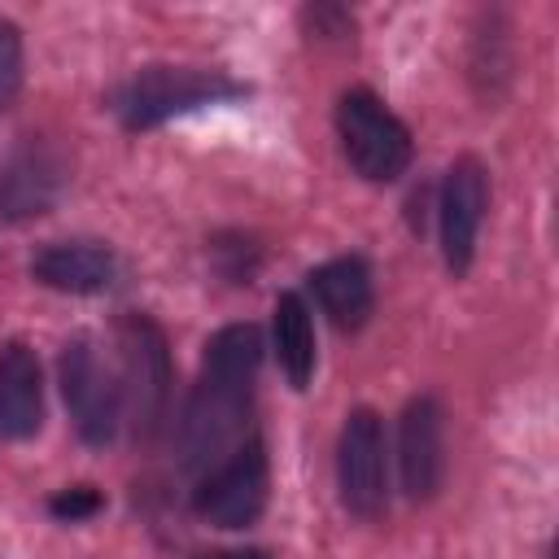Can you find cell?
Masks as SVG:
<instances>
[{
	"instance_id": "cell-1",
	"label": "cell",
	"mask_w": 559,
	"mask_h": 559,
	"mask_svg": "<svg viewBox=\"0 0 559 559\" xmlns=\"http://www.w3.org/2000/svg\"><path fill=\"white\" fill-rule=\"evenodd\" d=\"M262 367V332L253 323H227L210 336L201 380L179 419V454L188 472H210L240 445L253 406V380Z\"/></svg>"
},
{
	"instance_id": "cell-13",
	"label": "cell",
	"mask_w": 559,
	"mask_h": 559,
	"mask_svg": "<svg viewBox=\"0 0 559 559\" xmlns=\"http://www.w3.org/2000/svg\"><path fill=\"white\" fill-rule=\"evenodd\" d=\"M44 419V376L35 349L22 341L0 345V437L22 441L39 432Z\"/></svg>"
},
{
	"instance_id": "cell-15",
	"label": "cell",
	"mask_w": 559,
	"mask_h": 559,
	"mask_svg": "<svg viewBox=\"0 0 559 559\" xmlns=\"http://www.w3.org/2000/svg\"><path fill=\"white\" fill-rule=\"evenodd\" d=\"M17 92H22V31L9 17H0V109H9Z\"/></svg>"
},
{
	"instance_id": "cell-4",
	"label": "cell",
	"mask_w": 559,
	"mask_h": 559,
	"mask_svg": "<svg viewBox=\"0 0 559 559\" xmlns=\"http://www.w3.org/2000/svg\"><path fill=\"white\" fill-rule=\"evenodd\" d=\"M266 489H271L266 445L249 437L197 480L192 511L218 528H249L266 507Z\"/></svg>"
},
{
	"instance_id": "cell-14",
	"label": "cell",
	"mask_w": 559,
	"mask_h": 559,
	"mask_svg": "<svg viewBox=\"0 0 559 559\" xmlns=\"http://www.w3.org/2000/svg\"><path fill=\"white\" fill-rule=\"evenodd\" d=\"M271 341L280 354V367L293 389H306L314 376V319L301 293H280L275 297V319H271Z\"/></svg>"
},
{
	"instance_id": "cell-8",
	"label": "cell",
	"mask_w": 559,
	"mask_h": 559,
	"mask_svg": "<svg viewBox=\"0 0 559 559\" xmlns=\"http://www.w3.org/2000/svg\"><path fill=\"white\" fill-rule=\"evenodd\" d=\"M489 210V175L476 157H454L437 192V236L450 275H463L476 258L480 223Z\"/></svg>"
},
{
	"instance_id": "cell-5",
	"label": "cell",
	"mask_w": 559,
	"mask_h": 559,
	"mask_svg": "<svg viewBox=\"0 0 559 559\" xmlns=\"http://www.w3.org/2000/svg\"><path fill=\"white\" fill-rule=\"evenodd\" d=\"M336 489L349 515L376 520L389 507V450L376 411L358 406L345 415L336 437Z\"/></svg>"
},
{
	"instance_id": "cell-11",
	"label": "cell",
	"mask_w": 559,
	"mask_h": 559,
	"mask_svg": "<svg viewBox=\"0 0 559 559\" xmlns=\"http://www.w3.org/2000/svg\"><path fill=\"white\" fill-rule=\"evenodd\" d=\"M66 188V166L48 144H22L0 166V218H35Z\"/></svg>"
},
{
	"instance_id": "cell-10",
	"label": "cell",
	"mask_w": 559,
	"mask_h": 559,
	"mask_svg": "<svg viewBox=\"0 0 559 559\" xmlns=\"http://www.w3.org/2000/svg\"><path fill=\"white\" fill-rule=\"evenodd\" d=\"M31 275L52 293H105L118 280V258L100 240H48L31 258Z\"/></svg>"
},
{
	"instance_id": "cell-6",
	"label": "cell",
	"mask_w": 559,
	"mask_h": 559,
	"mask_svg": "<svg viewBox=\"0 0 559 559\" xmlns=\"http://www.w3.org/2000/svg\"><path fill=\"white\" fill-rule=\"evenodd\" d=\"M61 393H66L70 419L87 445H109L118 437L127 397H122L118 376L100 362V354L92 349L87 336H74L61 349Z\"/></svg>"
},
{
	"instance_id": "cell-9",
	"label": "cell",
	"mask_w": 559,
	"mask_h": 559,
	"mask_svg": "<svg viewBox=\"0 0 559 559\" xmlns=\"http://www.w3.org/2000/svg\"><path fill=\"white\" fill-rule=\"evenodd\" d=\"M397 472L411 502H428L445 476V415L432 393L406 402L397 424Z\"/></svg>"
},
{
	"instance_id": "cell-12",
	"label": "cell",
	"mask_w": 559,
	"mask_h": 559,
	"mask_svg": "<svg viewBox=\"0 0 559 559\" xmlns=\"http://www.w3.org/2000/svg\"><path fill=\"white\" fill-rule=\"evenodd\" d=\"M310 293H314L319 310L328 314V323L341 328V332H358L371 319V306H376L371 266L358 253H341V258L314 266L310 271Z\"/></svg>"
},
{
	"instance_id": "cell-17",
	"label": "cell",
	"mask_w": 559,
	"mask_h": 559,
	"mask_svg": "<svg viewBox=\"0 0 559 559\" xmlns=\"http://www.w3.org/2000/svg\"><path fill=\"white\" fill-rule=\"evenodd\" d=\"M197 559H271V550H262V546H240V550H210V555H197Z\"/></svg>"
},
{
	"instance_id": "cell-16",
	"label": "cell",
	"mask_w": 559,
	"mask_h": 559,
	"mask_svg": "<svg viewBox=\"0 0 559 559\" xmlns=\"http://www.w3.org/2000/svg\"><path fill=\"white\" fill-rule=\"evenodd\" d=\"M100 493L92 489V485H70V489H61V493H52V502H48V511L57 515V520H87V515H96L100 511Z\"/></svg>"
},
{
	"instance_id": "cell-7",
	"label": "cell",
	"mask_w": 559,
	"mask_h": 559,
	"mask_svg": "<svg viewBox=\"0 0 559 559\" xmlns=\"http://www.w3.org/2000/svg\"><path fill=\"white\" fill-rule=\"evenodd\" d=\"M118 349H122V397L131 402L135 415V432L153 437L162 428L166 415V397H170V354H166V336L153 319L144 314H127L118 323Z\"/></svg>"
},
{
	"instance_id": "cell-2",
	"label": "cell",
	"mask_w": 559,
	"mask_h": 559,
	"mask_svg": "<svg viewBox=\"0 0 559 559\" xmlns=\"http://www.w3.org/2000/svg\"><path fill=\"white\" fill-rule=\"evenodd\" d=\"M245 96V87L236 79H227L223 70H197V66H144L140 74H131L118 92H114V114L127 131H148L162 127L179 114L205 109V105H223Z\"/></svg>"
},
{
	"instance_id": "cell-3",
	"label": "cell",
	"mask_w": 559,
	"mask_h": 559,
	"mask_svg": "<svg viewBox=\"0 0 559 559\" xmlns=\"http://www.w3.org/2000/svg\"><path fill=\"white\" fill-rule=\"evenodd\" d=\"M336 135H341V153L349 162V170L367 183H393L411 157V131L406 122L371 92V87H349L336 100Z\"/></svg>"
}]
</instances>
